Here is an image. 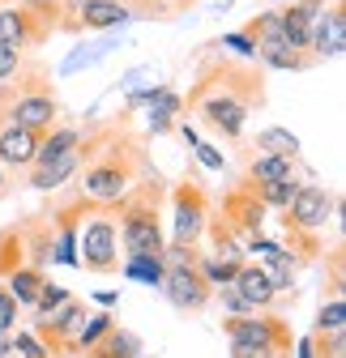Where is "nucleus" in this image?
<instances>
[{"instance_id":"f257e3e1","label":"nucleus","mask_w":346,"mask_h":358,"mask_svg":"<svg viewBox=\"0 0 346 358\" xmlns=\"http://www.w3.org/2000/svg\"><path fill=\"white\" fill-rule=\"evenodd\" d=\"M81 196L99 205V209H116L133 184L146 175V158H141V145L128 137V132H107V137L90 150H81Z\"/></svg>"},{"instance_id":"f03ea898","label":"nucleus","mask_w":346,"mask_h":358,"mask_svg":"<svg viewBox=\"0 0 346 358\" xmlns=\"http://www.w3.org/2000/svg\"><path fill=\"white\" fill-rule=\"evenodd\" d=\"M252 103H261V77L248 73L244 64H227L219 77H205L201 90H197V115L214 128L223 132L227 141H240L244 137V124L252 115Z\"/></svg>"},{"instance_id":"7ed1b4c3","label":"nucleus","mask_w":346,"mask_h":358,"mask_svg":"<svg viewBox=\"0 0 346 358\" xmlns=\"http://www.w3.org/2000/svg\"><path fill=\"white\" fill-rule=\"evenodd\" d=\"M158 201H162V188H158V175L150 179H137L133 192H128L116 209H120V243L128 256H162L167 248V235H162V213H158Z\"/></svg>"},{"instance_id":"20e7f679","label":"nucleus","mask_w":346,"mask_h":358,"mask_svg":"<svg viewBox=\"0 0 346 358\" xmlns=\"http://www.w3.org/2000/svg\"><path fill=\"white\" fill-rule=\"evenodd\" d=\"M77 268L90 273H120V231L116 209H99L85 201L77 217Z\"/></svg>"},{"instance_id":"39448f33","label":"nucleus","mask_w":346,"mask_h":358,"mask_svg":"<svg viewBox=\"0 0 346 358\" xmlns=\"http://www.w3.org/2000/svg\"><path fill=\"white\" fill-rule=\"evenodd\" d=\"M60 115V103L52 94V85L34 77L26 85H9L0 81V124H22V128H34V132H48Z\"/></svg>"},{"instance_id":"423d86ee","label":"nucleus","mask_w":346,"mask_h":358,"mask_svg":"<svg viewBox=\"0 0 346 358\" xmlns=\"http://www.w3.org/2000/svg\"><path fill=\"white\" fill-rule=\"evenodd\" d=\"M227 341L231 345H248L265 358H291V333L282 316L270 311H248V316H231L227 320Z\"/></svg>"},{"instance_id":"0eeeda50","label":"nucleus","mask_w":346,"mask_h":358,"mask_svg":"<svg viewBox=\"0 0 346 358\" xmlns=\"http://www.w3.org/2000/svg\"><path fill=\"white\" fill-rule=\"evenodd\" d=\"M205 227H209V201H205V188L184 179L171 196V243H184V248H197L205 239Z\"/></svg>"},{"instance_id":"6e6552de","label":"nucleus","mask_w":346,"mask_h":358,"mask_svg":"<svg viewBox=\"0 0 346 358\" xmlns=\"http://www.w3.org/2000/svg\"><path fill=\"white\" fill-rule=\"evenodd\" d=\"M167 299L176 303L180 311H201L209 299H214V286L201 278V268H197V256L193 260H162V282Z\"/></svg>"},{"instance_id":"1a4fd4ad","label":"nucleus","mask_w":346,"mask_h":358,"mask_svg":"<svg viewBox=\"0 0 346 358\" xmlns=\"http://www.w3.org/2000/svg\"><path fill=\"white\" fill-rule=\"evenodd\" d=\"M338 213V205H333V196L325 192V188H317V184H299L295 188V196H291V205L282 209V227H295V231H312V235H321L325 227H329V217Z\"/></svg>"},{"instance_id":"9d476101","label":"nucleus","mask_w":346,"mask_h":358,"mask_svg":"<svg viewBox=\"0 0 346 358\" xmlns=\"http://www.w3.org/2000/svg\"><path fill=\"white\" fill-rule=\"evenodd\" d=\"M56 30L34 17L26 5H0V43H9L18 52H30V48H43Z\"/></svg>"},{"instance_id":"9b49d317","label":"nucleus","mask_w":346,"mask_h":358,"mask_svg":"<svg viewBox=\"0 0 346 358\" xmlns=\"http://www.w3.org/2000/svg\"><path fill=\"white\" fill-rule=\"evenodd\" d=\"M81 316H85V307L69 294L60 307H52L48 311V316H34V337L43 341V345H48L56 358L69 350V337L77 333V324H81Z\"/></svg>"},{"instance_id":"f8f14e48","label":"nucleus","mask_w":346,"mask_h":358,"mask_svg":"<svg viewBox=\"0 0 346 358\" xmlns=\"http://www.w3.org/2000/svg\"><path fill=\"white\" fill-rule=\"evenodd\" d=\"M308 52L317 60H338L346 52V13H342V0H333L329 9H321L312 17V34H308Z\"/></svg>"},{"instance_id":"ddd939ff","label":"nucleus","mask_w":346,"mask_h":358,"mask_svg":"<svg viewBox=\"0 0 346 358\" xmlns=\"http://www.w3.org/2000/svg\"><path fill=\"white\" fill-rule=\"evenodd\" d=\"M223 213H227V227L248 243V239H256V235H265V205L252 196V188L244 184V188H235V192H227V201H223Z\"/></svg>"},{"instance_id":"4468645a","label":"nucleus","mask_w":346,"mask_h":358,"mask_svg":"<svg viewBox=\"0 0 346 358\" xmlns=\"http://www.w3.org/2000/svg\"><path fill=\"white\" fill-rule=\"evenodd\" d=\"M252 56L261 60L265 69H278V73H299V69H308L312 56H304L299 48H291V43L282 38V30H270V34H252Z\"/></svg>"},{"instance_id":"2eb2a0df","label":"nucleus","mask_w":346,"mask_h":358,"mask_svg":"<svg viewBox=\"0 0 346 358\" xmlns=\"http://www.w3.org/2000/svg\"><path fill=\"white\" fill-rule=\"evenodd\" d=\"M39 137L43 132L34 128H22V124H0V166H30L34 162V150H39Z\"/></svg>"},{"instance_id":"dca6fc26","label":"nucleus","mask_w":346,"mask_h":358,"mask_svg":"<svg viewBox=\"0 0 346 358\" xmlns=\"http://www.w3.org/2000/svg\"><path fill=\"white\" fill-rule=\"evenodd\" d=\"M26 171H30L26 188H34V192H56V188H64L69 179L81 171V145L69 150V154H60V158H52L48 166H26Z\"/></svg>"},{"instance_id":"f3484780","label":"nucleus","mask_w":346,"mask_h":358,"mask_svg":"<svg viewBox=\"0 0 346 358\" xmlns=\"http://www.w3.org/2000/svg\"><path fill=\"white\" fill-rule=\"evenodd\" d=\"M73 17L85 30H120L128 17H133V9H128L124 0H81L73 9Z\"/></svg>"},{"instance_id":"a211bd4d","label":"nucleus","mask_w":346,"mask_h":358,"mask_svg":"<svg viewBox=\"0 0 346 358\" xmlns=\"http://www.w3.org/2000/svg\"><path fill=\"white\" fill-rule=\"evenodd\" d=\"M231 286L248 299L252 311H270V307L278 303V290H274V282H270V273H265V264H240V273H235Z\"/></svg>"},{"instance_id":"6ab92c4d","label":"nucleus","mask_w":346,"mask_h":358,"mask_svg":"<svg viewBox=\"0 0 346 358\" xmlns=\"http://www.w3.org/2000/svg\"><path fill=\"white\" fill-rule=\"evenodd\" d=\"M85 354H90V358H137V354H141V337L111 324V329H107L90 350H85Z\"/></svg>"},{"instance_id":"aec40b11","label":"nucleus","mask_w":346,"mask_h":358,"mask_svg":"<svg viewBox=\"0 0 346 358\" xmlns=\"http://www.w3.org/2000/svg\"><path fill=\"white\" fill-rule=\"evenodd\" d=\"M43 282H48V278H43V268H39V264H30V260H22L13 273H5V290L13 294V303H18V307H30Z\"/></svg>"},{"instance_id":"412c9836","label":"nucleus","mask_w":346,"mask_h":358,"mask_svg":"<svg viewBox=\"0 0 346 358\" xmlns=\"http://www.w3.org/2000/svg\"><path fill=\"white\" fill-rule=\"evenodd\" d=\"M312 17H317V13H308L304 5H299V0H295L291 9H282V13H278V30H282V38L291 43V48H299V52H308V34H312Z\"/></svg>"},{"instance_id":"4be33fe9","label":"nucleus","mask_w":346,"mask_h":358,"mask_svg":"<svg viewBox=\"0 0 346 358\" xmlns=\"http://www.w3.org/2000/svg\"><path fill=\"white\" fill-rule=\"evenodd\" d=\"M248 179L252 184H274V179H295V158L282 154H256L248 162Z\"/></svg>"},{"instance_id":"5701e85b","label":"nucleus","mask_w":346,"mask_h":358,"mask_svg":"<svg viewBox=\"0 0 346 358\" xmlns=\"http://www.w3.org/2000/svg\"><path fill=\"white\" fill-rule=\"evenodd\" d=\"M111 324H116V320H111V311H99V316H81V324H77V333L69 337V350H64V354H85V350H90Z\"/></svg>"},{"instance_id":"b1692460","label":"nucleus","mask_w":346,"mask_h":358,"mask_svg":"<svg viewBox=\"0 0 346 358\" xmlns=\"http://www.w3.org/2000/svg\"><path fill=\"white\" fill-rule=\"evenodd\" d=\"M205 235L214 239V256H219V260H235V264H244V239L227 227V222H209V227H205Z\"/></svg>"},{"instance_id":"393cba45","label":"nucleus","mask_w":346,"mask_h":358,"mask_svg":"<svg viewBox=\"0 0 346 358\" xmlns=\"http://www.w3.org/2000/svg\"><path fill=\"white\" fill-rule=\"evenodd\" d=\"M18 5H26L34 17H43L52 30H81V26H77V17L64 9V0H18Z\"/></svg>"},{"instance_id":"a878e982","label":"nucleus","mask_w":346,"mask_h":358,"mask_svg":"<svg viewBox=\"0 0 346 358\" xmlns=\"http://www.w3.org/2000/svg\"><path fill=\"white\" fill-rule=\"evenodd\" d=\"M248 188H252V196L261 201L270 213H282L291 205V196H295L299 184H295V179H274V184H248Z\"/></svg>"},{"instance_id":"bb28decb","label":"nucleus","mask_w":346,"mask_h":358,"mask_svg":"<svg viewBox=\"0 0 346 358\" xmlns=\"http://www.w3.org/2000/svg\"><path fill=\"white\" fill-rule=\"evenodd\" d=\"M120 273L128 282H146V286H158L162 282V256H128L120 264Z\"/></svg>"},{"instance_id":"cd10ccee","label":"nucleus","mask_w":346,"mask_h":358,"mask_svg":"<svg viewBox=\"0 0 346 358\" xmlns=\"http://www.w3.org/2000/svg\"><path fill=\"white\" fill-rule=\"evenodd\" d=\"M256 150H261V154L295 158V154H299V137H291L286 128H261V132H256Z\"/></svg>"},{"instance_id":"c85d7f7f","label":"nucleus","mask_w":346,"mask_h":358,"mask_svg":"<svg viewBox=\"0 0 346 358\" xmlns=\"http://www.w3.org/2000/svg\"><path fill=\"white\" fill-rule=\"evenodd\" d=\"M197 268H201V278L219 290V286H227V282H235V273H240V264L235 260H219V256H201L197 252Z\"/></svg>"},{"instance_id":"c756f323","label":"nucleus","mask_w":346,"mask_h":358,"mask_svg":"<svg viewBox=\"0 0 346 358\" xmlns=\"http://www.w3.org/2000/svg\"><path fill=\"white\" fill-rule=\"evenodd\" d=\"M346 329V294H333L317 311V333H342Z\"/></svg>"},{"instance_id":"7c9ffc66","label":"nucleus","mask_w":346,"mask_h":358,"mask_svg":"<svg viewBox=\"0 0 346 358\" xmlns=\"http://www.w3.org/2000/svg\"><path fill=\"white\" fill-rule=\"evenodd\" d=\"M22 256H26V243H22V235H18V231L0 235V278L13 273V268L22 264Z\"/></svg>"},{"instance_id":"2f4dec72","label":"nucleus","mask_w":346,"mask_h":358,"mask_svg":"<svg viewBox=\"0 0 346 358\" xmlns=\"http://www.w3.org/2000/svg\"><path fill=\"white\" fill-rule=\"evenodd\" d=\"M9 345H13V358H56L48 345L34 337V329H22L18 337H9Z\"/></svg>"},{"instance_id":"473e14b6","label":"nucleus","mask_w":346,"mask_h":358,"mask_svg":"<svg viewBox=\"0 0 346 358\" xmlns=\"http://www.w3.org/2000/svg\"><path fill=\"white\" fill-rule=\"evenodd\" d=\"M64 299H69V286H56V282H43L30 307H34V316H48V311H52V307H60Z\"/></svg>"},{"instance_id":"72a5a7b5","label":"nucleus","mask_w":346,"mask_h":358,"mask_svg":"<svg viewBox=\"0 0 346 358\" xmlns=\"http://www.w3.org/2000/svg\"><path fill=\"white\" fill-rule=\"evenodd\" d=\"M111 43H116V38H103L99 48H77V56H69V60H64V73H77L81 64H95V60H103V56L111 52Z\"/></svg>"},{"instance_id":"f704fd0d","label":"nucleus","mask_w":346,"mask_h":358,"mask_svg":"<svg viewBox=\"0 0 346 358\" xmlns=\"http://www.w3.org/2000/svg\"><path fill=\"white\" fill-rule=\"evenodd\" d=\"M22 69H26L22 52H18V48H9V43H0V81H13Z\"/></svg>"},{"instance_id":"c9c22d12","label":"nucleus","mask_w":346,"mask_h":358,"mask_svg":"<svg viewBox=\"0 0 346 358\" xmlns=\"http://www.w3.org/2000/svg\"><path fill=\"white\" fill-rule=\"evenodd\" d=\"M214 294L223 299V307L231 311V316H248V311H252V307H248V299H244V294H240V290H235L231 282H227V286H219V290H214Z\"/></svg>"},{"instance_id":"e433bc0d","label":"nucleus","mask_w":346,"mask_h":358,"mask_svg":"<svg viewBox=\"0 0 346 358\" xmlns=\"http://www.w3.org/2000/svg\"><path fill=\"white\" fill-rule=\"evenodd\" d=\"M18 324V303H13V294L0 286V333H9Z\"/></svg>"},{"instance_id":"4c0bfd02","label":"nucleus","mask_w":346,"mask_h":358,"mask_svg":"<svg viewBox=\"0 0 346 358\" xmlns=\"http://www.w3.org/2000/svg\"><path fill=\"white\" fill-rule=\"evenodd\" d=\"M223 48H231V52H235V56H244V60H252V52H256V48H252V38H248L244 30L223 34Z\"/></svg>"},{"instance_id":"58836bf2","label":"nucleus","mask_w":346,"mask_h":358,"mask_svg":"<svg viewBox=\"0 0 346 358\" xmlns=\"http://www.w3.org/2000/svg\"><path fill=\"white\" fill-rule=\"evenodd\" d=\"M193 150H197V158H201V166H209V171H223V154H219V150H214V145H205V141H197Z\"/></svg>"},{"instance_id":"ea45409f","label":"nucleus","mask_w":346,"mask_h":358,"mask_svg":"<svg viewBox=\"0 0 346 358\" xmlns=\"http://www.w3.org/2000/svg\"><path fill=\"white\" fill-rule=\"evenodd\" d=\"M295 358H317V350H312V337H299V341H295Z\"/></svg>"},{"instance_id":"a19ab883","label":"nucleus","mask_w":346,"mask_h":358,"mask_svg":"<svg viewBox=\"0 0 346 358\" xmlns=\"http://www.w3.org/2000/svg\"><path fill=\"white\" fill-rule=\"evenodd\" d=\"M9 354H13V345H9V337H5V333H0V358H9Z\"/></svg>"},{"instance_id":"79ce46f5","label":"nucleus","mask_w":346,"mask_h":358,"mask_svg":"<svg viewBox=\"0 0 346 358\" xmlns=\"http://www.w3.org/2000/svg\"><path fill=\"white\" fill-rule=\"evenodd\" d=\"M77 5H81V0H64V9H69V13H73V9H77Z\"/></svg>"},{"instance_id":"37998d69","label":"nucleus","mask_w":346,"mask_h":358,"mask_svg":"<svg viewBox=\"0 0 346 358\" xmlns=\"http://www.w3.org/2000/svg\"><path fill=\"white\" fill-rule=\"evenodd\" d=\"M0 196H5V166H0Z\"/></svg>"},{"instance_id":"c03bdc74","label":"nucleus","mask_w":346,"mask_h":358,"mask_svg":"<svg viewBox=\"0 0 346 358\" xmlns=\"http://www.w3.org/2000/svg\"><path fill=\"white\" fill-rule=\"evenodd\" d=\"M137 358H146V354H137Z\"/></svg>"}]
</instances>
